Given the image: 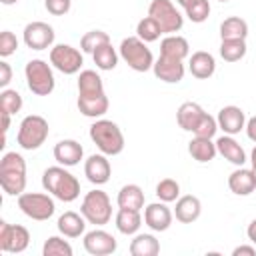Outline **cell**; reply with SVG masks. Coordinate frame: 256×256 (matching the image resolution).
I'll list each match as a JSON object with an SVG mask.
<instances>
[{
	"instance_id": "6da1fadb",
	"label": "cell",
	"mask_w": 256,
	"mask_h": 256,
	"mask_svg": "<svg viewBox=\"0 0 256 256\" xmlns=\"http://www.w3.org/2000/svg\"><path fill=\"white\" fill-rule=\"evenodd\" d=\"M42 186L54 198L62 202H74L80 196V182L78 178L66 170V166H50L42 174Z\"/></svg>"
},
{
	"instance_id": "7a4b0ae2",
	"label": "cell",
	"mask_w": 256,
	"mask_h": 256,
	"mask_svg": "<svg viewBox=\"0 0 256 256\" xmlns=\"http://www.w3.org/2000/svg\"><path fill=\"white\" fill-rule=\"evenodd\" d=\"M0 186L8 196H20L26 188V160L18 152H6L0 160Z\"/></svg>"
},
{
	"instance_id": "3957f363",
	"label": "cell",
	"mask_w": 256,
	"mask_h": 256,
	"mask_svg": "<svg viewBox=\"0 0 256 256\" xmlns=\"http://www.w3.org/2000/svg\"><path fill=\"white\" fill-rule=\"evenodd\" d=\"M90 140L98 146V150L106 156H116L124 150V134L116 122L98 118L90 126Z\"/></svg>"
},
{
	"instance_id": "277c9868",
	"label": "cell",
	"mask_w": 256,
	"mask_h": 256,
	"mask_svg": "<svg viewBox=\"0 0 256 256\" xmlns=\"http://www.w3.org/2000/svg\"><path fill=\"white\" fill-rule=\"evenodd\" d=\"M24 76H26L28 90L36 96H48V94H52V90L56 86L54 72H52L50 64L40 60V58H34V60L26 62Z\"/></svg>"
},
{
	"instance_id": "5b68a950",
	"label": "cell",
	"mask_w": 256,
	"mask_h": 256,
	"mask_svg": "<svg viewBox=\"0 0 256 256\" xmlns=\"http://www.w3.org/2000/svg\"><path fill=\"white\" fill-rule=\"evenodd\" d=\"M80 212L88 220V224H94V226L108 224L112 218V204H110L108 194L98 188L86 192V196L80 204Z\"/></svg>"
},
{
	"instance_id": "8992f818",
	"label": "cell",
	"mask_w": 256,
	"mask_h": 256,
	"mask_svg": "<svg viewBox=\"0 0 256 256\" xmlns=\"http://www.w3.org/2000/svg\"><path fill=\"white\" fill-rule=\"evenodd\" d=\"M120 58L136 72H148L154 66V56L150 48L138 36H128L120 42Z\"/></svg>"
},
{
	"instance_id": "52a82bcc",
	"label": "cell",
	"mask_w": 256,
	"mask_h": 256,
	"mask_svg": "<svg viewBox=\"0 0 256 256\" xmlns=\"http://www.w3.org/2000/svg\"><path fill=\"white\" fill-rule=\"evenodd\" d=\"M48 132H50V128H48L46 118H42L38 114H30L20 122L16 140H18L20 148H24V150H38L46 142Z\"/></svg>"
},
{
	"instance_id": "ba28073f",
	"label": "cell",
	"mask_w": 256,
	"mask_h": 256,
	"mask_svg": "<svg viewBox=\"0 0 256 256\" xmlns=\"http://www.w3.org/2000/svg\"><path fill=\"white\" fill-rule=\"evenodd\" d=\"M18 208L28 218L38 220V222L48 220L56 210L54 200L48 194H42V192H22L18 196Z\"/></svg>"
},
{
	"instance_id": "9c48e42d",
	"label": "cell",
	"mask_w": 256,
	"mask_h": 256,
	"mask_svg": "<svg viewBox=\"0 0 256 256\" xmlns=\"http://www.w3.org/2000/svg\"><path fill=\"white\" fill-rule=\"evenodd\" d=\"M148 16H152L164 34H174L184 26V16L176 10L172 0H152L148 6Z\"/></svg>"
},
{
	"instance_id": "30bf717a",
	"label": "cell",
	"mask_w": 256,
	"mask_h": 256,
	"mask_svg": "<svg viewBox=\"0 0 256 256\" xmlns=\"http://www.w3.org/2000/svg\"><path fill=\"white\" fill-rule=\"evenodd\" d=\"M50 64L58 72L72 76V74L80 72V68L84 64V58H82V54L74 46H70V44H56V46L50 48Z\"/></svg>"
},
{
	"instance_id": "8fae6325",
	"label": "cell",
	"mask_w": 256,
	"mask_h": 256,
	"mask_svg": "<svg viewBox=\"0 0 256 256\" xmlns=\"http://www.w3.org/2000/svg\"><path fill=\"white\" fill-rule=\"evenodd\" d=\"M30 244V232L20 224H8L0 220V250L10 254H20Z\"/></svg>"
},
{
	"instance_id": "7c38bea8",
	"label": "cell",
	"mask_w": 256,
	"mask_h": 256,
	"mask_svg": "<svg viewBox=\"0 0 256 256\" xmlns=\"http://www.w3.org/2000/svg\"><path fill=\"white\" fill-rule=\"evenodd\" d=\"M24 44L30 50H46L54 44V28L46 22H30L24 26Z\"/></svg>"
},
{
	"instance_id": "4fadbf2b",
	"label": "cell",
	"mask_w": 256,
	"mask_h": 256,
	"mask_svg": "<svg viewBox=\"0 0 256 256\" xmlns=\"http://www.w3.org/2000/svg\"><path fill=\"white\" fill-rule=\"evenodd\" d=\"M116 238L106 230H90L84 234V250L92 256H108L116 252Z\"/></svg>"
},
{
	"instance_id": "5bb4252c",
	"label": "cell",
	"mask_w": 256,
	"mask_h": 256,
	"mask_svg": "<svg viewBox=\"0 0 256 256\" xmlns=\"http://www.w3.org/2000/svg\"><path fill=\"white\" fill-rule=\"evenodd\" d=\"M154 76L162 82H168V84H178L182 78H184V64L182 60H176V58H168V56H158V60H154Z\"/></svg>"
},
{
	"instance_id": "9a60e30c",
	"label": "cell",
	"mask_w": 256,
	"mask_h": 256,
	"mask_svg": "<svg viewBox=\"0 0 256 256\" xmlns=\"http://www.w3.org/2000/svg\"><path fill=\"white\" fill-rule=\"evenodd\" d=\"M144 222L154 232H164L172 224V210L166 206V202H152L144 208Z\"/></svg>"
},
{
	"instance_id": "2e32d148",
	"label": "cell",
	"mask_w": 256,
	"mask_h": 256,
	"mask_svg": "<svg viewBox=\"0 0 256 256\" xmlns=\"http://www.w3.org/2000/svg\"><path fill=\"white\" fill-rule=\"evenodd\" d=\"M216 122H218V128L224 130V134L234 136V134H238L240 130L246 128V114H244L242 108L230 104V106H224L218 112Z\"/></svg>"
},
{
	"instance_id": "e0dca14e",
	"label": "cell",
	"mask_w": 256,
	"mask_h": 256,
	"mask_svg": "<svg viewBox=\"0 0 256 256\" xmlns=\"http://www.w3.org/2000/svg\"><path fill=\"white\" fill-rule=\"evenodd\" d=\"M84 174L96 186L106 184L110 180V174H112V168H110V162H108L106 154H92V156H88V160L84 162Z\"/></svg>"
},
{
	"instance_id": "ac0fdd59",
	"label": "cell",
	"mask_w": 256,
	"mask_h": 256,
	"mask_svg": "<svg viewBox=\"0 0 256 256\" xmlns=\"http://www.w3.org/2000/svg\"><path fill=\"white\" fill-rule=\"evenodd\" d=\"M82 156H84V148L76 140H70V138L60 140L54 146V158L62 166H76V164H80Z\"/></svg>"
},
{
	"instance_id": "d6986e66",
	"label": "cell",
	"mask_w": 256,
	"mask_h": 256,
	"mask_svg": "<svg viewBox=\"0 0 256 256\" xmlns=\"http://www.w3.org/2000/svg\"><path fill=\"white\" fill-rule=\"evenodd\" d=\"M200 212H202V204L196 196L192 194H186L182 198L176 200V208H174V216L178 222L182 224H192L200 218Z\"/></svg>"
},
{
	"instance_id": "ffe728a7",
	"label": "cell",
	"mask_w": 256,
	"mask_h": 256,
	"mask_svg": "<svg viewBox=\"0 0 256 256\" xmlns=\"http://www.w3.org/2000/svg\"><path fill=\"white\" fill-rule=\"evenodd\" d=\"M188 68H190V74L198 80H206L210 78L214 72H216V60L210 52H204V50H198L190 56V62H188Z\"/></svg>"
},
{
	"instance_id": "44dd1931",
	"label": "cell",
	"mask_w": 256,
	"mask_h": 256,
	"mask_svg": "<svg viewBox=\"0 0 256 256\" xmlns=\"http://www.w3.org/2000/svg\"><path fill=\"white\" fill-rule=\"evenodd\" d=\"M228 188L236 194V196H248L256 190V180H254V172L248 168H236L230 176H228Z\"/></svg>"
},
{
	"instance_id": "7402d4cb",
	"label": "cell",
	"mask_w": 256,
	"mask_h": 256,
	"mask_svg": "<svg viewBox=\"0 0 256 256\" xmlns=\"http://www.w3.org/2000/svg\"><path fill=\"white\" fill-rule=\"evenodd\" d=\"M216 148H218V154L222 156V158H226L230 164H234V166H242L244 162H246V152H244V148L230 136V134H224V136H220L218 140H216Z\"/></svg>"
},
{
	"instance_id": "603a6c76",
	"label": "cell",
	"mask_w": 256,
	"mask_h": 256,
	"mask_svg": "<svg viewBox=\"0 0 256 256\" xmlns=\"http://www.w3.org/2000/svg\"><path fill=\"white\" fill-rule=\"evenodd\" d=\"M86 222L88 220L82 216V212L76 214V212L68 210L58 218V232L66 238H80L86 230Z\"/></svg>"
},
{
	"instance_id": "cb8c5ba5",
	"label": "cell",
	"mask_w": 256,
	"mask_h": 256,
	"mask_svg": "<svg viewBox=\"0 0 256 256\" xmlns=\"http://www.w3.org/2000/svg\"><path fill=\"white\" fill-rule=\"evenodd\" d=\"M78 110L88 116V118H100L108 112V96L102 94V96H78V102H76Z\"/></svg>"
},
{
	"instance_id": "d4e9b609",
	"label": "cell",
	"mask_w": 256,
	"mask_h": 256,
	"mask_svg": "<svg viewBox=\"0 0 256 256\" xmlns=\"http://www.w3.org/2000/svg\"><path fill=\"white\" fill-rule=\"evenodd\" d=\"M202 116H204V110H202L200 104H196V102H184V104H180V108L176 112V122H178V126L182 130L192 132L196 128V124L200 122Z\"/></svg>"
},
{
	"instance_id": "484cf974",
	"label": "cell",
	"mask_w": 256,
	"mask_h": 256,
	"mask_svg": "<svg viewBox=\"0 0 256 256\" xmlns=\"http://www.w3.org/2000/svg\"><path fill=\"white\" fill-rule=\"evenodd\" d=\"M188 152L190 156L196 160V162H210L214 160V156L218 154V148H216V142H212V138H200V136H194L190 142H188Z\"/></svg>"
},
{
	"instance_id": "4316f807",
	"label": "cell",
	"mask_w": 256,
	"mask_h": 256,
	"mask_svg": "<svg viewBox=\"0 0 256 256\" xmlns=\"http://www.w3.org/2000/svg\"><path fill=\"white\" fill-rule=\"evenodd\" d=\"M160 54L168 56V58H176V60H184L190 54V46L188 40L178 36V34H168L162 42H160Z\"/></svg>"
},
{
	"instance_id": "83f0119b",
	"label": "cell",
	"mask_w": 256,
	"mask_h": 256,
	"mask_svg": "<svg viewBox=\"0 0 256 256\" xmlns=\"http://www.w3.org/2000/svg\"><path fill=\"white\" fill-rule=\"evenodd\" d=\"M118 208L126 210H142L144 208V192L138 184H126L118 192Z\"/></svg>"
},
{
	"instance_id": "f1b7e54d",
	"label": "cell",
	"mask_w": 256,
	"mask_h": 256,
	"mask_svg": "<svg viewBox=\"0 0 256 256\" xmlns=\"http://www.w3.org/2000/svg\"><path fill=\"white\" fill-rule=\"evenodd\" d=\"M104 84L94 70H82L78 76V96H102Z\"/></svg>"
},
{
	"instance_id": "f546056e",
	"label": "cell",
	"mask_w": 256,
	"mask_h": 256,
	"mask_svg": "<svg viewBox=\"0 0 256 256\" xmlns=\"http://www.w3.org/2000/svg\"><path fill=\"white\" fill-rule=\"evenodd\" d=\"M248 36V24L240 16H230L220 24V38L222 40H246Z\"/></svg>"
},
{
	"instance_id": "4dcf8cb0",
	"label": "cell",
	"mask_w": 256,
	"mask_h": 256,
	"mask_svg": "<svg viewBox=\"0 0 256 256\" xmlns=\"http://www.w3.org/2000/svg\"><path fill=\"white\" fill-rule=\"evenodd\" d=\"M142 226V216L138 210H126V208H120L118 214H116V228L120 234H126V236H132L140 230Z\"/></svg>"
},
{
	"instance_id": "1f68e13d",
	"label": "cell",
	"mask_w": 256,
	"mask_h": 256,
	"mask_svg": "<svg viewBox=\"0 0 256 256\" xmlns=\"http://www.w3.org/2000/svg\"><path fill=\"white\" fill-rule=\"evenodd\" d=\"M160 252V242L152 234H136L130 242L132 256H156Z\"/></svg>"
},
{
	"instance_id": "d6a6232c",
	"label": "cell",
	"mask_w": 256,
	"mask_h": 256,
	"mask_svg": "<svg viewBox=\"0 0 256 256\" xmlns=\"http://www.w3.org/2000/svg\"><path fill=\"white\" fill-rule=\"evenodd\" d=\"M92 58H94V64L100 68V70H114L116 64H118V52L112 48V44H102L100 48H96L92 52Z\"/></svg>"
},
{
	"instance_id": "836d02e7",
	"label": "cell",
	"mask_w": 256,
	"mask_h": 256,
	"mask_svg": "<svg viewBox=\"0 0 256 256\" xmlns=\"http://www.w3.org/2000/svg\"><path fill=\"white\" fill-rule=\"evenodd\" d=\"M220 56L226 62H238L246 56V40H222L220 44Z\"/></svg>"
},
{
	"instance_id": "e575fe53",
	"label": "cell",
	"mask_w": 256,
	"mask_h": 256,
	"mask_svg": "<svg viewBox=\"0 0 256 256\" xmlns=\"http://www.w3.org/2000/svg\"><path fill=\"white\" fill-rule=\"evenodd\" d=\"M160 34H164V32H162V28L158 26V22L152 16L142 18L138 22V26H136V36L140 40H144V42H156L160 38Z\"/></svg>"
},
{
	"instance_id": "d590c367",
	"label": "cell",
	"mask_w": 256,
	"mask_h": 256,
	"mask_svg": "<svg viewBox=\"0 0 256 256\" xmlns=\"http://www.w3.org/2000/svg\"><path fill=\"white\" fill-rule=\"evenodd\" d=\"M110 42V36L104 32V30H90L86 32L82 38H80V48L88 54H92L96 48H100L102 44H108Z\"/></svg>"
},
{
	"instance_id": "8d00e7d4",
	"label": "cell",
	"mask_w": 256,
	"mask_h": 256,
	"mask_svg": "<svg viewBox=\"0 0 256 256\" xmlns=\"http://www.w3.org/2000/svg\"><path fill=\"white\" fill-rule=\"evenodd\" d=\"M42 254L44 256H72V246L60 236H50L42 246Z\"/></svg>"
},
{
	"instance_id": "74e56055",
	"label": "cell",
	"mask_w": 256,
	"mask_h": 256,
	"mask_svg": "<svg viewBox=\"0 0 256 256\" xmlns=\"http://www.w3.org/2000/svg\"><path fill=\"white\" fill-rule=\"evenodd\" d=\"M156 196L162 200V202H176L178 196H180V184L172 178H164L156 184Z\"/></svg>"
},
{
	"instance_id": "f35d334b",
	"label": "cell",
	"mask_w": 256,
	"mask_h": 256,
	"mask_svg": "<svg viewBox=\"0 0 256 256\" xmlns=\"http://www.w3.org/2000/svg\"><path fill=\"white\" fill-rule=\"evenodd\" d=\"M20 108H22V96L16 90L4 88L0 92V110L8 112V114H16V112H20Z\"/></svg>"
},
{
	"instance_id": "ab89813d",
	"label": "cell",
	"mask_w": 256,
	"mask_h": 256,
	"mask_svg": "<svg viewBox=\"0 0 256 256\" xmlns=\"http://www.w3.org/2000/svg\"><path fill=\"white\" fill-rule=\"evenodd\" d=\"M184 10H186L188 20H190V22H196V24L204 22V20L210 16V4H208V0H194V2H192L190 6H186Z\"/></svg>"
},
{
	"instance_id": "60d3db41",
	"label": "cell",
	"mask_w": 256,
	"mask_h": 256,
	"mask_svg": "<svg viewBox=\"0 0 256 256\" xmlns=\"http://www.w3.org/2000/svg\"><path fill=\"white\" fill-rule=\"evenodd\" d=\"M216 130H218V122H216V118L204 112V116L200 118V122H198L196 128L192 130V134H194V136H200V138H214Z\"/></svg>"
},
{
	"instance_id": "b9f144b4",
	"label": "cell",
	"mask_w": 256,
	"mask_h": 256,
	"mask_svg": "<svg viewBox=\"0 0 256 256\" xmlns=\"http://www.w3.org/2000/svg\"><path fill=\"white\" fill-rule=\"evenodd\" d=\"M16 48H18L16 36H14L10 30H4V32L0 34V56H2V58H8L10 54L16 52Z\"/></svg>"
},
{
	"instance_id": "7bdbcfd3",
	"label": "cell",
	"mask_w": 256,
	"mask_h": 256,
	"mask_svg": "<svg viewBox=\"0 0 256 256\" xmlns=\"http://www.w3.org/2000/svg\"><path fill=\"white\" fill-rule=\"evenodd\" d=\"M44 6L52 16H64L70 12L72 0H44Z\"/></svg>"
},
{
	"instance_id": "ee69618b",
	"label": "cell",
	"mask_w": 256,
	"mask_h": 256,
	"mask_svg": "<svg viewBox=\"0 0 256 256\" xmlns=\"http://www.w3.org/2000/svg\"><path fill=\"white\" fill-rule=\"evenodd\" d=\"M10 80H12V68H10V64L8 62H0V86L2 88H6L8 84H10Z\"/></svg>"
},
{
	"instance_id": "f6af8a7d",
	"label": "cell",
	"mask_w": 256,
	"mask_h": 256,
	"mask_svg": "<svg viewBox=\"0 0 256 256\" xmlns=\"http://www.w3.org/2000/svg\"><path fill=\"white\" fill-rule=\"evenodd\" d=\"M246 134H248V138L252 140V142H256V116H252L250 120H246Z\"/></svg>"
},
{
	"instance_id": "bcb514c9",
	"label": "cell",
	"mask_w": 256,
	"mask_h": 256,
	"mask_svg": "<svg viewBox=\"0 0 256 256\" xmlns=\"http://www.w3.org/2000/svg\"><path fill=\"white\" fill-rule=\"evenodd\" d=\"M232 256H256V250L252 246H238L232 250Z\"/></svg>"
},
{
	"instance_id": "7dc6e473",
	"label": "cell",
	"mask_w": 256,
	"mask_h": 256,
	"mask_svg": "<svg viewBox=\"0 0 256 256\" xmlns=\"http://www.w3.org/2000/svg\"><path fill=\"white\" fill-rule=\"evenodd\" d=\"M246 236H248V240H250L252 244H256V218L248 224V228H246Z\"/></svg>"
},
{
	"instance_id": "c3c4849f",
	"label": "cell",
	"mask_w": 256,
	"mask_h": 256,
	"mask_svg": "<svg viewBox=\"0 0 256 256\" xmlns=\"http://www.w3.org/2000/svg\"><path fill=\"white\" fill-rule=\"evenodd\" d=\"M0 114H2V134L6 136V132L10 128V116L12 114H8V112H0Z\"/></svg>"
},
{
	"instance_id": "681fc988",
	"label": "cell",
	"mask_w": 256,
	"mask_h": 256,
	"mask_svg": "<svg viewBox=\"0 0 256 256\" xmlns=\"http://www.w3.org/2000/svg\"><path fill=\"white\" fill-rule=\"evenodd\" d=\"M250 162H252V168H256V146H254V150L250 154Z\"/></svg>"
},
{
	"instance_id": "f907efd6",
	"label": "cell",
	"mask_w": 256,
	"mask_h": 256,
	"mask_svg": "<svg viewBox=\"0 0 256 256\" xmlns=\"http://www.w3.org/2000/svg\"><path fill=\"white\" fill-rule=\"evenodd\" d=\"M176 2H178V4L182 6V8H186V6H190V4L194 2V0H176Z\"/></svg>"
},
{
	"instance_id": "816d5d0a",
	"label": "cell",
	"mask_w": 256,
	"mask_h": 256,
	"mask_svg": "<svg viewBox=\"0 0 256 256\" xmlns=\"http://www.w3.org/2000/svg\"><path fill=\"white\" fill-rule=\"evenodd\" d=\"M0 2H2V4H6V6H10V4H16L18 0H0Z\"/></svg>"
},
{
	"instance_id": "f5cc1de1",
	"label": "cell",
	"mask_w": 256,
	"mask_h": 256,
	"mask_svg": "<svg viewBox=\"0 0 256 256\" xmlns=\"http://www.w3.org/2000/svg\"><path fill=\"white\" fill-rule=\"evenodd\" d=\"M252 172H254V180H256V168H252Z\"/></svg>"
},
{
	"instance_id": "db71d44e",
	"label": "cell",
	"mask_w": 256,
	"mask_h": 256,
	"mask_svg": "<svg viewBox=\"0 0 256 256\" xmlns=\"http://www.w3.org/2000/svg\"><path fill=\"white\" fill-rule=\"evenodd\" d=\"M218 2H228V0H218Z\"/></svg>"
}]
</instances>
